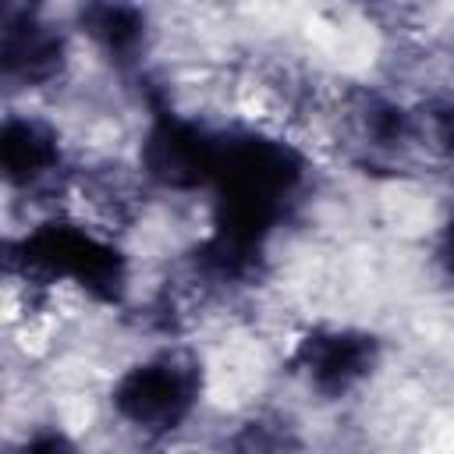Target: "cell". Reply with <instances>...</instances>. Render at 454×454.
I'll list each match as a JSON object with an SVG mask.
<instances>
[{"instance_id":"cell-2","label":"cell","mask_w":454,"mask_h":454,"mask_svg":"<svg viewBox=\"0 0 454 454\" xmlns=\"http://www.w3.org/2000/svg\"><path fill=\"white\" fill-rule=\"evenodd\" d=\"M280 397L305 415H337L369 401L390 369V337L340 312H316L277 330Z\"/></svg>"},{"instance_id":"cell-1","label":"cell","mask_w":454,"mask_h":454,"mask_svg":"<svg viewBox=\"0 0 454 454\" xmlns=\"http://www.w3.org/2000/svg\"><path fill=\"white\" fill-rule=\"evenodd\" d=\"M209 429L195 340H145L99 372V436L124 454H160Z\"/></svg>"}]
</instances>
